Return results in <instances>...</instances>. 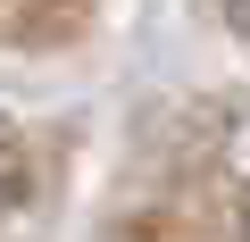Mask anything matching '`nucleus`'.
<instances>
[{
  "label": "nucleus",
  "mask_w": 250,
  "mask_h": 242,
  "mask_svg": "<svg viewBox=\"0 0 250 242\" xmlns=\"http://www.w3.org/2000/svg\"><path fill=\"white\" fill-rule=\"evenodd\" d=\"M242 242H250V200H242Z\"/></svg>",
  "instance_id": "f257e3e1"
}]
</instances>
